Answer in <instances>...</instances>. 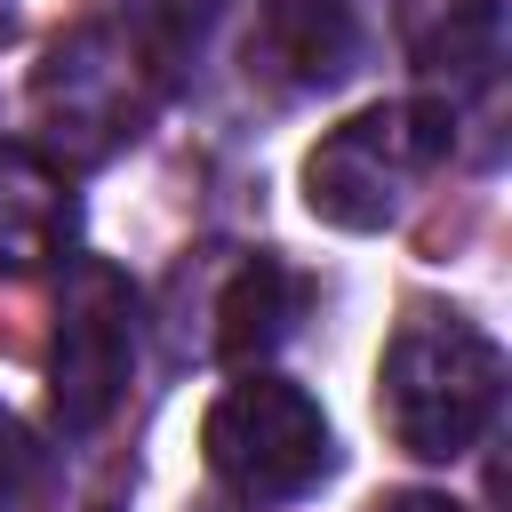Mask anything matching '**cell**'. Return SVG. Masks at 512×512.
<instances>
[{"mask_svg":"<svg viewBox=\"0 0 512 512\" xmlns=\"http://www.w3.org/2000/svg\"><path fill=\"white\" fill-rule=\"evenodd\" d=\"M208 8H216V0H128V40H136L144 56H160V72H168V56H184V48L200 40Z\"/></svg>","mask_w":512,"mask_h":512,"instance_id":"9c48e42d","label":"cell"},{"mask_svg":"<svg viewBox=\"0 0 512 512\" xmlns=\"http://www.w3.org/2000/svg\"><path fill=\"white\" fill-rule=\"evenodd\" d=\"M288 328H296V272L280 256H248L216 304V352L232 368H256L288 344Z\"/></svg>","mask_w":512,"mask_h":512,"instance_id":"52a82bcc","label":"cell"},{"mask_svg":"<svg viewBox=\"0 0 512 512\" xmlns=\"http://www.w3.org/2000/svg\"><path fill=\"white\" fill-rule=\"evenodd\" d=\"M440 160H448V104H424V96L368 104L312 144L304 200L336 232H384Z\"/></svg>","mask_w":512,"mask_h":512,"instance_id":"7a4b0ae2","label":"cell"},{"mask_svg":"<svg viewBox=\"0 0 512 512\" xmlns=\"http://www.w3.org/2000/svg\"><path fill=\"white\" fill-rule=\"evenodd\" d=\"M200 448H208V472L240 504H288V496H304L336 464V440H328L320 400L304 384H288V376H264V368H248L208 408Z\"/></svg>","mask_w":512,"mask_h":512,"instance_id":"3957f363","label":"cell"},{"mask_svg":"<svg viewBox=\"0 0 512 512\" xmlns=\"http://www.w3.org/2000/svg\"><path fill=\"white\" fill-rule=\"evenodd\" d=\"M352 56H360V24H352L336 0H288V8H280V64H288L304 88L344 80Z\"/></svg>","mask_w":512,"mask_h":512,"instance_id":"ba28073f","label":"cell"},{"mask_svg":"<svg viewBox=\"0 0 512 512\" xmlns=\"http://www.w3.org/2000/svg\"><path fill=\"white\" fill-rule=\"evenodd\" d=\"M152 72L144 48L112 24H80L48 48L40 80H32V104H40V128L56 152L72 160H104L112 144H128L152 112Z\"/></svg>","mask_w":512,"mask_h":512,"instance_id":"277c9868","label":"cell"},{"mask_svg":"<svg viewBox=\"0 0 512 512\" xmlns=\"http://www.w3.org/2000/svg\"><path fill=\"white\" fill-rule=\"evenodd\" d=\"M136 368V296L128 272L104 256H80L64 272V304H56V352H48V400L64 432H96Z\"/></svg>","mask_w":512,"mask_h":512,"instance_id":"5b68a950","label":"cell"},{"mask_svg":"<svg viewBox=\"0 0 512 512\" xmlns=\"http://www.w3.org/2000/svg\"><path fill=\"white\" fill-rule=\"evenodd\" d=\"M72 184L48 152L32 144H0V272H40L72 248Z\"/></svg>","mask_w":512,"mask_h":512,"instance_id":"8992f818","label":"cell"},{"mask_svg":"<svg viewBox=\"0 0 512 512\" xmlns=\"http://www.w3.org/2000/svg\"><path fill=\"white\" fill-rule=\"evenodd\" d=\"M384 512H472V504H456V496H432V488H408V496H392Z\"/></svg>","mask_w":512,"mask_h":512,"instance_id":"8fae6325","label":"cell"},{"mask_svg":"<svg viewBox=\"0 0 512 512\" xmlns=\"http://www.w3.org/2000/svg\"><path fill=\"white\" fill-rule=\"evenodd\" d=\"M0 24H8V0H0Z\"/></svg>","mask_w":512,"mask_h":512,"instance_id":"7c38bea8","label":"cell"},{"mask_svg":"<svg viewBox=\"0 0 512 512\" xmlns=\"http://www.w3.org/2000/svg\"><path fill=\"white\" fill-rule=\"evenodd\" d=\"M32 480H40V448H32V432L0 408V512H16Z\"/></svg>","mask_w":512,"mask_h":512,"instance_id":"30bf717a","label":"cell"},{"mask_svg":"<svg viewBox=\"0 0 512 512\" xmlns=\"http://www.w3.org/2000/svg\"><path fill=\"white\" fill-rule=\"evenodd\" d=\"M504 400V352L464 312H408L376 368V408L392 440L424 464H456Z\"/></svg>","mask_w":512,"mask_h":512,"instance_id":"6da1fadb","label":"cell"}]
</instances>
